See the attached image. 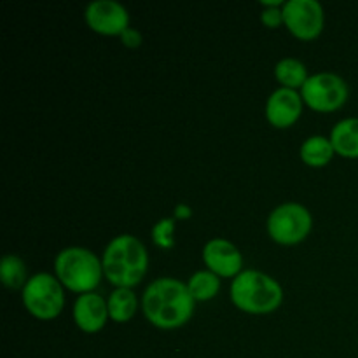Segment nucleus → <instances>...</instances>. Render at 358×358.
I'll return each instance as SVG.
<instances>
[{
  "mask_svg": "<svg viewBox=\"0 0 358 358\" xmlns=\"http://www.w3.org/2000/svg\"><path fill=\"white\" fill-rule=\"evenodd\" d=\"M194 303L187 283L177 278H157L143 292L142 311L150 325L173 331L191 320Z\"/></svg>",
  "mask_w": 358,
  "mask_h": 358,
  "instance_id": "nucleus-1",
  "label": "nucleus"
},
{
  "mask_svg": "<svg viewBox=\"0 0 358 358\" xmlns=\"http://www.w3.org/2000/svg\"><path fill=\"white\" fill-rule=\"evenodd\" d=\"M103 276L115 289H133L147 275L149 254L142 241L133 234L112 238L101 255Z\"/></svg>",
  "mask_w": 358,
  "mask_h": 358,
  "instance_id": "nucleus-2",
  "label": "nucleus"
},
{
  "mask_svg": "<svg viewBox=\"0 0 358 358\" xmlns=\"http://www.w3.org/2000/svg\"><path fill=\"white\" fill-rule=\"evenodd\" d=\"M231 301L248 315L275 313L283 303V289L273 276L255 269L241 271L231 282Z\"/></svg>",
  "mask_w": 358,
  "mask_h": 358,
  "instance_id": "nucleus-3",
  "label": "nucleus"
},
{
  "mask_svg": "<svg viewBox=\"0 0 358 358\" xmlns=\"http://www.w3.org/2000/svg\"><path fill=\"white\" fill-rule=\"evenodd\" d=\"M55 276L65 289L79 296L94 292L103 278L101 259L90 248L66 247L55 259Z\"/></svg>",
  "mask_w": 358,
  "mask_h": 358,
  "instance_id": "nucleus-4",
  "label": "nucleus"
},
{
  "mask_svg": "<svg viewBox=\"0 0 358 358\" xmlns=\"http://www.w3.org/2000/svg\"><path fill=\"white\" fill-rule=\"evenodd\" d=\"M21 301L24 310L37 320H55L65 308V287L51 273H37L21 290Z\"/></svg>",
  "mask_w": 358,
  "mask_h": 358,
  "instance_id": "nucleus-5",
  "label": "nucleus"
},
{
  "mask_svg": "<svg viewBox=\"0 0 358 358\" xmlns=\"http://www.w3.org/2000/svg\"><path fill=\"white\" fill-rule=\"evenodd\" d=\"M269 238L283 247L299 245L313 229V215L301 203H283L276 206L266 222Z\"/></svg>",
  "mask_w": 358,
  "mask_h": 358,
  "instance_id": "nucleus-6",
  "label": "nucleus"
},
{
  "mask_svg": "<svg viewBox=\"0 0 358 358\" xmlns=\"http://www.w3.org/2000/svg\"><path fill=\"white\" fill-rule=\"evenodd\" d=\"M304 105L315 112L331 114L348 101L350 87L341 76L332 72L313 73L301 87Z\"/></svg>",
  "mask_w": 358,
  "mask_h": 358,
  "instance_id": "nucleus-7",
  "label": "nucleus"
},
{
  "mask_svg": "<svg viewBox=\"0 0 358 358\" xmlns=\"http://www.w3.org/2000/svg\"><path fill=\"white\" fill-rule=\"evenodd\" d=\"M283 24L299 41H315L324 31L325 10L317 0H287Z\"/></svg>",
  "mask_w": 358,
  "mask_h": 358,
  "instance_id": "nucleus-8",
  "label": "nucleus"
},
{
  "mask_svg": "<svg viewBox=\"0 0 358 358\" xmlns=\"http://www.w3.org/2000/svg\"><path fill=\"white\" fill-rule=\"evenodd\" d=\"M84 20L94 34L107 35V37H112V35L121 37L122 31L129 28L128 9L115 0H93V2H90L84 10Z\"/></svg>",
  "mask_w": 358,
  "mask_h": 358,
  "instance_id": "nucleus-9",
  "label": "nucleus"
},
{
  "mask_svg": "<svg viewBox=\"0 0 358 358\" xmlns=\"http://www.w3.org/2000/svg\"><path fill=\"white\" fill-rule=\"evenodd\" d=\"M203 262L206 269L219 278H236L243 271V255L229 240L213 238L203 247Z\"/></svg>",
  "mask_w": 358,
  "mask_h": 358,
  "instance_id": "nucleus-10",
  "label": "nucleus"
},
{
  "mask_svg": "<svg viewBox=\"0 0 358 358\" xmlns=\"http://www.w3.org/2000/svg\"><path fill=\"white\" fill-rule=\"evenodd\" d=\"M303 96L299 91L278 87L266 101V119L273 128L287 129L299 121L303 114Z\"/></svg>",
  "mask_w": 358,
  "mask_h": 358,
  "instance_id": "nucleus-11",
  "label": "nucleus"
},
{
  "mask_svg": "<svg viewBox=\"0 0 358 358\" xmlns=\"http://www.w3.org/2000/svg\"><path fill=\"white\" fill-rule=\"evenodd\" d=\"M72 315L77 327L86 334H96L110 320L107 301L96 292H87L77 297Z\"/></svg>",
  "mask_w": 358,
  "mask_h": 358,
  "instance_id": "nucleus-12",
  "label": "nucleus"
},
{
  "mask_svg": "<svg viewBox=\"0 0 358 358\" xmlns=\"http://www.w3.org/2000/svg\"><path fill=\"white\" fill-rule=\"evenodd\" d=\"M336 154L345 159H358V117L341 119L331 131Z\"/></svg>",
  "mask_w": 358,
  "mask_h": 358,
  "instance_id": "nucleus-13",
  "label": "nucleus"
},
{
  "mask_svg": "<svg viewBox=\"0 0 358 358\" xmlns=\"http://www.w3.org/2000/svg\"><path fill=\"white\" fill-rule=\"evenodd\" d=\"M299 156L301 161H303L306 166L324 168L327 166L332 161V157L336 156V150L334 147H332L331 138L322 135H313L301 143Z\"/></svg>",
  "mask_w": 358,
  "mask_h": 358,
  "instance_id": "nucleus-14",
  "label": "nucleus"
},
{
  "mask_svg": "<svg viewBox=\"0 0 358 358\" xmlns=\"http://www.w3.org/2000/svg\"><path fill=\"white\" fill-rule=\"evenodd\" d=\"M108 317L115 324H126L138 310V297L133 289H115L107 299Z\"/></svg>",
  "mask_w": 358,
  "mask_h": 358,
  "instance_id": "nucleus-15",
  "label": "nucleus"
},
{
  "mask_svg": "<svg viewBox=\"0 0 358 358\" xmlns=\"http://www.w3.org/2000/svg\"><path fill=\"white\" fill-rule=\"evenodd\" d=\"M310 73L306 65L297 58H282L275 65V79L280 83V87L301 91Z\"/></svg>",
  "mask_w": 358,
  "mask_h": 358,
  "instance_id": "nucleus-16",
  "label": "nucleus"
},
{
  "mask_svg": "<svg viewBox=\"0 0 358 358\" xmlns=\"http://www.w3.org/2000/svg\"><path fill=\"white\" fill-rule=\"evenodd\" d=\"M220 280L215 273L203 269V271H196L194 275L189 278L187 289L191 292L192 299L196 303H205V301H212L220 292Z\"/></svg>",
  "mask_w": 358,
  "mask_h": 358,
  "instance_id": "nucleus-17",
  "label": "nucleus"
},
{
  "mask_svg": "<svg viewBox=\"0 0 358 358\" xmlns=\"http://www.w3.org/2000/svg\"><path fill=\"white\" fill-rule=\"evenodd\" d=\"M0 278H2V283L7 289L23 290L27 282L30 280L23 259L13 254L3 255L2 261H0Z\"/></svg>",
  "mask_w": 358,
  "mask_h": 358,
  "instance_id": "nucleus-18",
  "label": "nucleus"
},
{
  "mask_svg": "<svg viewBox=\"0 0 358 358\" xmlns=\"http://www.w3.org/2000/svg\"><path fill=\"white\" fill-rule=\"evenodd\" d=\"M152 241L157 248L170 250L175 247V219L173 217H164L157 220L152 227Z\"/></svg>",
  "mask_w": 358,
  "mask_h": 358,
  "instance_id": "nucleus-19",
  "label": "nucleus"
},
{
  "mask_svg": "<svg viewBox=\"0 0 358 358\" xmlns=\"http://www.w3.org/2000/svg\"><path fill=\"white\" fill-rule=\"evenodd\" d=\"M261 23L271 30L283 24V7H264L261 13Z\"/></svg>",
  "mask_w": 358,
  "mask_h": 358,
  "instance_id": "nucleus-20",
  "label": "nucleus"
},
{
  "mask_svg": "<svg viewBox=\"0 0 358 358\" xmlns=\"http://www.w3.org/2000/svg\"><path fill=\"white\" fill-rule=\"evenodd\" d=\"M142 41H143L142 34L131 27H129L126 31H122V35H121L122 45H126V48H129V49L140 48V45H142Z\"/></svg>",
  "mask_w": 358,
  "mask_h": 358,
  "instance_id": "nucleus-21",
  "label": "nucleus"
},
{
  "mask_svg": "<svg viewBox=\"0 0 358 358\" xmlns=\"http://www.w3.org/2000/svg\"><path fill=\"white\" fill-rule=\"evenodd\" d=\"M192 217V208L189 205H177L175 206V212H173V219L175 220H187Z\"/></svg>",
  "mask_w": 358,
  "mask_h": 358,
  "instance_id": "nucleus-22",
  "label": "nucleus"
},
{
  "mask_svg": "<svg viewBox=\"0 0 358 358\" xmlns=\"http://www.w3.org/2000/svg\"><path fill=\"white\" fill-rule=\"evenodd\" d=\"M282 0H261V6L262 7H283Z\"/></svg>",
  "mask_w": 358,
  "mask_h": 358,
  "instance_id": "nucleus-23",
  "label": "nucleus"
}]
</instances>
